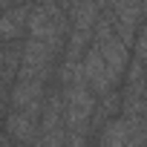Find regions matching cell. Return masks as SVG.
<instances>
[{"label": "cell", "instance_id": "cell-1", "mask_svg": "<svg viewBox=\"0 0 147 147\" xmlns=\"http://www.w3.org/2000/svg\"><path fill=\"white\" fill-rule=\"evenodd\" d=\"M29 26V6L26 3H18L12 9H6L0 15V43H12L18 40Z\"/></svg>", "mask_w": 147, "mask_h": 147}, {"label": "cell", "instance_id": "cell-2", "mask_svg": "<svg viewBox=\"0 0 147 147\" xmlns=\"http://www.w3.org/2000/svg\"><path fill=\"white\" fill-rule=\"evenodd\" d=\"M18 3H26V0H0V12H6V9H12Z\"/></svg>", "mask_w": 147, "mask_h": 147}]
</instances>
